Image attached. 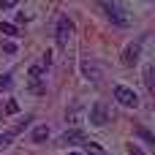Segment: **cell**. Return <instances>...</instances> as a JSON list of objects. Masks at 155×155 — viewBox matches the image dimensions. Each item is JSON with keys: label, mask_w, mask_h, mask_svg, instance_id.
Returning a JSON list of instances; mask_svg holds the SVG:
<instances>
[{"label": "cell", "mask_w": 155, "mask_h": 155, "mask_svg": "<svg viewBox=\"0 0 155 155\" xmlns=\"http://www.w3.org/2000/svg\"><path fill=\"white\" fill-rule=\"evenodd\" d=\"M98 5H101V11L109 16L112 25H117V27H128V25H131L128 11H125L120 3H114V0H98Z\"/></svg>", "instance_id": "cell-1"}, {"label": "cell", "mask_w": 155, "mask_h": 155, "mask_svg": "<svg viewBox=\"0 0 155 155\" xmlns=\"http://www.w3.org/2000/svg\"><path fill=\"white\" fill-rule=\"evenodd\" d=\"M114 101L123 104V106H128V109H136V106H139V95H136L131 87H125V84H117V87H114Z\"/></svg>", "instance_id": "cell-2"}, {"label": "cell", "mask_w": 155, "mask_h": 155, "mask_svg": "<svg viewBox=\"0 0 155 155\" xmlns=\"http://www.w3.org/2000/svg\"><path fill=\"white\" fill-rule=\"evenodd\" d=\"M71 33H74L71 19H68V16H60V19H57V30H54V38H57V46H60V49H65V46H68Z\"/></svg>", "instance_id": "cell-3"}, {"label": "cell", "mask_w": 155, "mask_h": 155, "mask_svg": "<svg viewBox=\"0 0 155 155\" xmlns=\"http://www.w3.org/2000/svg\"><path fill=\"white\" fill-rule=\"evenodd\" d=\"M90 123L98 125V128H104V125L109 123V112H106V104H104V101H95V104L90 106Z\"/></svg>", "instance_id": "cell-4"}, {"label": "cell", "mask_w": 155, "mask_h": 155, "mask_svg": "<svg viewBox=\"0 0 155 155\" xmlns=\"http://www.w3.org/2000/svg\"><path fill=\"white\" fill-rule=\"evenodd\" d=\"M139 54H142V41L131 44V46L123 52V65H136V63H139Z\"/></svg>", "instance_id": "cell-5"}, {"label": "cell", "mask_w": 155, "mask_h": 155, "mask_svg": "<svg viewBox=\"0 0 155 155\" xmlns=\"http://www.w3.org/2000/svg\"><path fill=\"white\" fill-rule=\"evenodd\" d=\"M82 71H84V76H87L90 82H101V68H98V65H93V63H82Z\"/></svg>", "instance_id": "cell-6"}, {"label": "cell", "mask_w": 155, "mask_h": 155, "mask_svg": "<svg viewBox=\"0 0 155 155\" xmlns=\"http://www.w3.org/2000/svg\"><path fill=\"white\" fill-rule=\"evenodd\" d=\"M82 147H84V153H87V155H106V150H104L98 142H87V139H84Z\"/></svg>", "instance_id": "cell-7"}, {"label": "cell", "mask_w": 155, "mask_h": 155, "mask_svg": "<svg viewBox=\"0 0 155 155\" xmlns=\"http://www.w3.org/2000/svg\"><path fill=\"white\" fill-rule=\"evenodd\" d=\"M60 142H63V144H71V142H84V134H82V131H65V134L60 136Z\"/></svg>", "instance_id": "cell-8"}, {"label": "cell", "mask_w": 155, "mask_h": 155, "mask_svg": "<svg viewBox=\"0 0 155 155\" xmlns=\"http://www.w3.org/2000/svg\"><path fill=\"white\" fill-rule=\"evenodd\" d=\"M46 139H49V128H46V125H38V128L33 131V142L41 144V142H46Z\"/></svg>", "instance_id": "cell-9"}, {"label": "cell", "mask_w": 155, "mask_h": 155, "mask_svg": "<svg viewBox=\"0 0 155 155\" xmlns=\"http://www.w3.org/2000/svg\"><path fill=\"white\" fill-rule=\"evenodd\" d=\"M144 84H147L150 90H155V82H153V65H147V68H144Z\"/></svg>", "instance_id": "cell-10"}, {"label": "cell", "mask_w": 155, "mask_h": 155, "mask_svg": "<svg viewBox=\"0 0 155 155\" xmlns=\"http://www.w3.org/2000/svg\"><path fill=\"white\" fill-rule=\"evenodd\" d=\"M0 33H5V35H16V25H8V22H0Z\"/></svg>", "instance_id": "cell-11"}, {"label": "cell", "mask_w": 155, "mask_h": 155, "mask_svg": "<svg viewBox=\"0 0 155 155\" xmlns=\"http://www.w3.org/2000/svg\"><path fill=\"white\" fill-rule=\"evenodd\" d=\"M11 84H14V79H11V74H5V76H0V93H3V90H11Z\"/></svg>", "instance_id": "cell-12"}, {"label": "cell", "mask_w": 155, "mask_h": 155, "mask_svg": "<svg viewBox=\"0 0 155 155\" xmlns=\"http://www.w3.org/2000/svg\"><path fill=\"white\" fill-rule=\"evenodd\" d=\"M11 139H14V134H11V131H8V134H3V136H0V150H5V147L11 144Z\"/></svg>", "instance_id": "cell-13"}, {"label": "cell", "mask_w": 155, "mask_h": 155, "mask_svg": "<svg viewBox=\"0 0 155 155\" xmlns=\"http://www.w3.org/2000/svg\"><path fill=\"white\" fill-rule=\"evenodd\" d=\"M139 136H142L147 144H155V139H153V134H150V131H144V128H142V131H139Z\"/></svg>", "instance_id": "cell-14"}, {"label": "cell", "mask_w": 155, "mask_h": 155, "mask_svg": "<svg viewBox=\"0 0 155 155\" xmlns=\"http://www.w3.org/2000/svg\"><path fill=\"white\" fill-rule=\"evenodd\" d=\"M41 74H44V65H33V68H30V76H33V79H38Z\"/></svg>", "instance_id": "cell-15"}, {"label": "cell", "mask_w": 155, "mask_h": 155, "mask_svg": "<svg viewBox=\"0 0 155 155\" xmlns=\"http://www.w3.org/2000/svg\"><path fill=\"white\" fill-rule=\"evenodd\" d=\"M16 3H19V0H0V8H3V11H5V8H14V5H16Z\"/></svg>", "instance_id": "cell-16"}, {"label": "cell", "mask_w": 155, "mask_h": 155, "mask_svg": "<svg viewBox=\"0 0 155 155\" xmlns=\"http://www.w3.org/2000/svg\"><path fill=\"white\" fill-rule=\"evenodd\" d=\"M5 112H8V114H16V112H19V106H16L14 101H8V106H5Z\"/></svg>", "instance_id": "cell-17"}, {"label": "cell", "mask_w": 155, "mask_h": 155, "mask_svg": "<svg viewBox=\"0 0 155 155\" xmlns=\"http://www.w3.org/2000/svg\"><path fill=\"white\" fill-rule=\"evenodd\" d=\"M128 153H131V155H144L139 147H136V144H128Z\"/></svg>", "instance_id": "cell-18"}, {"label": "cell", "mask_w": 155, "mask_h": 155, "mask_svg": "<svg viewBox=\"0 0 155 155\" xmlns=\"http://www.w3.org/2000/svg\"><path fill=\"white\" fill-rule=\"evenodd\" d=\"M68 155H79V153H68Z\"/></svg>", "instance_id": "cell-19"}]
</instances>
